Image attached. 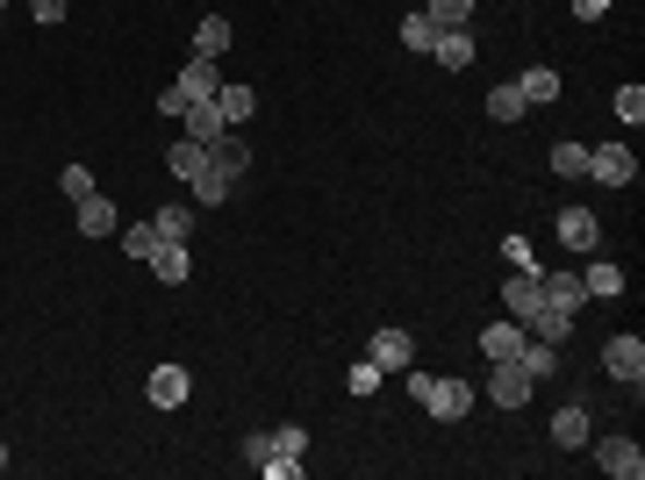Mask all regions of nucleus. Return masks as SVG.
I'll return each mask as SVG.
<instances>
[{"label": "nucleus", "mask_w": 645, "mask_h": 480, "mask_svg": "<svg viewBox=\"0 0 645 480\" xmlns=\"http://www.w3.org/2000/svg\"><path fill=\"white\" fill-rule=\"evenodd\" d=\"M531 395H538V380H531L516 359H488V402H495V409H510V416H516Z\"/></svg>", "instance_id": "f257e3e1"}, {"label": "nucleus", "mask_w": 645, "mask_h": 480, "mask_svg": "<svg viewBox=\"0 0 645 480\" xmlns=\"http://www.w3.org/2000/svg\"><path fill=\"white\" fill-rule=\"evenodd\" d=\"M581 180L631 187V180H638V158H631V144H588V172H581Z\"/></svg>", "instance_id": "f03ea898"}, {"label": "nucleus", "mask_w": 645, "mask_h": 480, "mask_svg": "<svg viewBox=\"0 0 645 480\" xmlns=\"http://www.w3.org/2000/svg\"><path fill=\"white\" fill-rule=\"evenodd\" d=\"M603 373L624 380V387H645V344L631 337V330H617V337L603 344Z\"/></svg>", "instance_id": "7ed1b4c3"}, {"label": "nucleus", "mask_w": 645, "mask_h": 480, "mask_svg": "<svg viewBox=\"0 0 645 480\" xmlns=\"http://www.w3.org/2000/svg\"><path fill=\"white\" fill-rule=\"evenodd\" d=\"M424 409L438 416V423H459V416L474 409V387H466V380H438V373H430V387H424Z\"/></svg>", "instance_id": "20e7f679"}, {"label": "nucleus", "mask_w": 645, "mask_h": 480, "mask_svg": "<svg viewBox=\"0 0 645 480\" xmlns=\"http://www.w3.org/2000/svg\"><path fill=\"white\" fill-rule=\"evenodd\" d=\"M538 301H545L538 273H531V266H510V287H502V309H510V323H531V316H538Z\"/></svg>", "instance_id": "39448f33"}, {"label": "nucleus", "mask_w": 645, "mask_h": 480, "mask_svg": "<svg viewBox=\"0 0 645 480\" xmlns=\"http://www.w3.org/2000/svg\"><path fill=\"white\" fill-rule=\"evenodd\" d=\"M588 445H595V438H588ZM595 466H603L610 480H638L645 473V452L631 445V438H603V445H595Z\"/></svg>", "instance_id": "423d86ee"}, {"label": "nucleus", "mask_w": 645, "mask_h": 480, "mask_svg": "<svg viewBox=\"0 0 645 480\" xmlns=\"http://www.w3.org/2000/svg\"><path fill=\"white\" fill-rule=\"evenodd\" d=\"M366 359H374L380 373H402V366L416 359V337H409V330H374V337H366Z\"/></svg>", "instance_id": "0eeeda50"}, {"label": "nucleus", "mask_w": 645, "mask_h": 480, "mask_svg": "<svg viewBox=\"0 0 645 480\" xmlns=\"http://www.w3.org/2000/svg\"><path fill=\"white\" fill-rule=\"evenodd\" d=\"M194 395V380H187V366H158L151 380H144V402L151 409H180V402Z\"/></svg>", "instance_id": "6e6552de"}, {"label": "nucleus", "mask_w": 645, "mask_h": 480, "mask_svg": "<svg viewBox=\"0 0 645 480\" xmlns=\"http://www.w3.org/2000/svg\"><path fill=\"white\" fill-rule=\"evenodd\" d=\"M172 86H180L187 101H216V94H222V65H216V58H187Z\"/></svg>", "instance_id": "1a4fd4ad"}, {"label": "nucleus", "mask_w": 645, "mask_h": 480, "mask_svg": "<svg viewBox=\"0 0 645 480\" xmlns=\"http://www.w3.org/2000/svg\"><path fill=\"white\" fill-rule=\"evenodd\" d=\"M560 244L567 251H595V244H603V223H595V208H560Z\"/></svg>", "instance_id": "9d476101"}, {"label": "nucleus", "mask_w": 645, "mask_h": 480, "mask_svg": "<svg viewBox=\"0 0 645 480\" xmlns=\"http://www.w3.org/2000/svg\"><path fill=\"white\" fill-rule=\"evenodd\" d=\"M80 208V237H115V201H108V194H86V201H72Z\"/></svg>", "instance_id": "9b49d317"}, {"label": "nucleus", "mask_w": 645, "mask_h": 480, "mask_svg": "<svg viewBox=\"0 0 645 480\" xmlns=\"http://www.w3.org/2000/svg\"><path fill=\"white\" fill-rule=\"evenodd\" d=\"M538 287H545V301H552V309H567V316L588 309V287H581L574 273H538Z\"/></svg>", "instance_id": "f8f14e48"}, {"label": "nucleus", "mask_w": 645, "mask_h": 480, "mask_svg": "<svg viewBox=\"0 0 645 480\" xmlns=\"http://www.w3.org/2000/svg\"><path fill=\"white\" fill-rule=\"evenodd\" d=\"M595 438V423H588V409H581V402H567L560 416H552V445H567V452H581Z\"/></svg>", "instance_id": "ddd939ff"}, {"label": "nucleus", "mask_w": 645, "mask_h": 480, "mask_svg": "<svg viewBox=\"0 0 645 480\" xmlns=\"http://www.w3.org/2000/svg\"><path fill=\"white\" fill-rule=\"evenodd\" d=\"M144 266H151V273L166 280V287H180V280L194 273V258H187V244H166V237H158V251L144 258Z\"/></svg>", "instance_id": "4468645a"}, {"label": "nucleus", "mask_w": 645, "mask_h": 480, "mask_svg": "<svg viewBox=\"0 0 645 480\" xmlns=\"http://www.w3.org/2000/svg\"><path fill=\"white\" fill-rule=\"evenodd\" d=\"M430 58H438L445 72H466V65H474V36H466V29H438V51H430Z\"/></svg>", "instance_id": "2eb2a0df"}, {"label": "nucleus", "mask_w": 645, "mask_h": 480, "mask_svg": "<svg viewBox=\"0 0 645 480\" xmlns=\"http://www.w3.org/2000/svg\"><path fill=\"white\" fill-rule=\"evenodd\" d=\"M151 230H158L166 244H187V237H194V208H187V201H166V208L151 216Z\"/></svg>", "instance_id": "dca6fc26"}, {"label": "nucleus", "mask_w": 645, "mask_h": 480, "mask_svg": "<svg viewBox=\"0 0 645 480\" xmlns=\"http://www.w3.org/2000/svg\"><path fill=\"white\" fill-rule=\"evenodd\" d=\"M524 337H545V344H560V337H574V316H567V309H552V301H538V316L524 323Z\"/></svg>", "instance_id": "f3484780"}, {"label": "nucleus", "mask_w": 645, "mask_h": 480, "mask_svg": "<svg viewBox=\"0 0 645 480\" xmlns=\"http://www.w3.org/2000/svg\"><path fill=\"white\" fill-rule=\"evenodd\" d=\"M166 165H172V180H194V172H208L216 165V158H208V144H194V137H180L166 151Z\"/></svg>", "instance_id": "a211bd4d"}, {"label": "nucleus", "mask_w": 645, "mask_h": 480, "mask_svg": "<svg viewBox=\"0 0 645 480\" xmlns=\"http://www.w3.org/2000/svg\"><path fill=\"white\" fill-rule=\"evenodd\" d=\"M180 122H187V137H194V144H216L222 130H230V122H222V108H216V101H194V108H187V115H180Z\"/></svg>", "instance_id": "6ab92c4d"}, {"label": "nucleus", "mask_w": 645, "mask_h": 480, "mask_svg": "<svg viewBox=\"0 0 645 480\" xmlns=\"http://www.w3.org/2000/svg\"><path fill=\"white\" fill-rule=\"evenodd\" d=\"M516 94H524L531 108H545V101H560V72H552V65H531L524 79H516Z\"/></svg>", "instance_id": "aec40b11"}, {"label": "nucleus", "mask_w": 645, "mask_h": 480, "mask_svg": "<svg viewBox=\"0 0 645 480\" xmlns=\"http://www.w3.org/2000/svg\"><path fill=\"white\" fill-rule=\"evenodd\" d=\"M581 287H588V301H617V294H624V273H617L610 258H595L588 273H581Z\"/></svg>", "instance_id": "412c9836"}, {"label": "nucleus", "mask_w": 645, "mask_h": 480, "mask_svg": "<svg viewBox=\"0 0 645 480\" xmlns=\"http://www.w3.org/2000/svg\"><path fill=\"white\" fill-rule=\"evenodd\" d=\"M208 158H216V165H222V172H230V180H238V172H244V165H252V144H244V137H238V130H222V137H216V144H208Z\"/></svg>", "instance_id": "4be33fe9"}, {"label": "nucleus", "mask_w": 645, "mask_h": 480, "mask_svg": "<svg viewBox=\"0 0 645 480\" xmlns=\"http://www.w3.org/2000/svg\"><path fill=\"white\" fill-rule=\"evenodd\" d=\"M187 187H194V208H222V201H230V172L208 165V172H194Z\"/></svg>", "instance_id": "5701e85b"}, {"label": "nucleus", "mask_w": 645, "mask_h": 480, "mask_svg": "<svg viewBox=\"0 0 645 480\" xmlns=\"http://www.w3.org/2000/svg\"><path fill=\"white\" fill-rule=\"evenodd\" d=\"M488 115H495V122H524V115H531V101H524V94H516V79L488 86Z\"/></svg>", "instance_id": "b1692460"}, {"label": "nucleus", "mask_w": 645, "mask_h": 480, "mask_svg": "<svg viewBox=\"0 0 645 480\" xmlns=\"http://www.w3.org/2000/svg\"><path fill=\"white\" fill-rule=\"evenodd\" d=\"M230 51V15H202V29H194V58H222Z\"/></svg>", "instance_id": "393cba45"}, {"label": "nucleus", "mask_w": 645, "mask_h": 480, "mask_svg": "<svg viewBox=\"0 0 645 480\" xmlns=\"http://www.w3.org/2000/svg\"><path fill=\"white\" fill-rule=\"evenodd\" d=\"M216 108H222V122H230V130H238V122H252V108H258V94H252V86H230V79H222V94H216Z\"/></svg>", "instance_id": "a878e982"}, {"label": "nucleus", "mask_w": 645, "mask_h": 480, "mask_svg": "<svg viewBox=\"0 0 645 480\" xmlns=\"http://www.w3.org/2000/svg\"><path fill=\"white\" fill-rule=\"evenodd\" d=\"M516 344H524V323H488L480 330V352H488V359H516Z\"/></svg>", "instance_id": "bb28decb"}, {"label": "nucleus", "mask_w": 645, "mask_h": 480, "mask_svg": "<svg viewBox=\"0 0 645 480\" xmlns=\"http://www.w3.org/2000/svg\"><path fill=\"white\" fill-rule=\"evenodd\" d=\"M402 44H409V51H424V58H430V51H438V22H430L424 8H416V15H402Z\"/></svg>", "instance_id": "cd10ccee"}, {"label": "nucleus", "mask_w": 645, "mask_h": 480, "mask_svg": "<svg viewBox=\"0 0 645 480\" xmlns=\"http://www.w3.org/2000/svg\"><path fill=\"white\" fill-rule=\"evenodd\" d=\"M424 15L438 22V29H466V22H474V0H424Z\"/></svg>", "instance_id": "c85d7f7f"}, {"label": "nucleus", "mask_w": 645, "mask_h": 480, "mask_svg": "<svg viewBox=\"0 0 645 480\" xmlns=\"http://www.w3.org/2000/svg\"><path fill=\"white\" fill-rule=\"evenodd\" d=\"M552 172H560V180H581V172H588V144H552Z\"/></svg>", "instance_id": "c756f323"}, {"label": "nucleus", "mask_w": 645, "mask_h": 480, "mask_svg": "<svg viewBox=\"0 0 645 480\" xmlns=\"http://www.w3.org/2000/svg\"><path fill=\"white\" fill-rule=\"evenodd\" d=\"M617 122H624V130L645 122V86H617Z\"/></svg>", "instance_id": "7c9ffc66"}, {"label": "nucleus", "mask_w": 645, "mask_h": 480, "mask_svg": "<svg viewBox=\"0 0 645 480\" xmlns=\"http://www.w3.org/2000/svg\"><path fill=\"white\" fill-rule=\"evenodd\" d=\"M122 251H130L136 266H144V258L158 251V230H151V223H130V230H122Z\"/></svg>", "instance_id": "2f4dec72"}, {"label": "nucleus", "mask_w": 645, "mask_h": 480, "mask_svg": "<svg viewBox=\"0 0 645 480\" xmlns=\"http://www.w3.org/2000/svg\"><path fill=\"white\" fill-rule=\"evenodd\" d=\"M58 187H65V201H86V194H101L86 165H65V172H58Z\"/></svg>", "instance_id": "473e14b6"}, {"label": "nucleus", "mask_w": 645, "mask_h": 480, "mask_svg": "<svg viewBox=\"0 0 645 480\" xmlns=\"http://www.w3.org/2000/svg\"><path fill=\"white\" fill-rule=\"evenodd\" d=\"M272 452H288V459H302V452H308V430H302V423H280V430H272Z\"/></svg>", "instance_id": "72a5a7b5"}, {"label": "nucleus", "mask_w": 645, "mask_h": 480, "mask_svg": "<svg viewBox=\"0 0 645 480\" xmlns=\"http://www.w3.org/2000/svg\"><path fill=\"white\" fill-rule=\"evenodd\" d=\"M380 380H388V373H380V366H374V359H358V366H352V395H374Z\"/></svg>", "instance_id": "f704fd0d"}, {"label": "nucleus", "mask_w": 645, "mask_h": 480, "mask_svg": "<svg viewBox=\"0 0 645 480\" xmlns=\"http://www.w3.org/2000/svg\"><path fill=\"white\" fill-rule=\"evenodd\" d=\"M258 473H266V480H302V459H288V452H272V459L258 466Z\"/></svg>", "instance_id": "c9c22d12"}, {"label": "nucleus", "mask_w": 645, "mask_h": 480, "mask_svg": "<svg viewBox=\"0 0 645 480\" xmlns=\"http://www.w3.org/2000/svg\"><path fill=\"white\" fill-rule=\"evenodd\" d=\"M244 459H252V466L272 459V430H252V438H244Z\"/></svg>", "instance_id": "e433bc0d"}, {"label": "nucleus", "mask_w": 645, "mask_h": 480, "mask_svg": "<svg viewBox=\"0 0 645 480\" xmlns=\"http://www.w3.org/2000/svg\"><path fill=\"white\" fill-rule=\"evenodd\" d=\"M187 108H194V101H187V94H180V86H166V94H158V115H172V122H180V115H187Z\"/></svg>", "instance_id": "4c0bfd02"}, {"label": "nucleus", "mask_w": 645, "mask_h": 480, "mask_svg": "<svg viewBox=\"0 0 645 480\" xmlns=\"http://www.w3.org/2000/svg\"><path fill=\"white\" fill-rule=\"evenodd\" d=\"M36 22L51 29V22H65V0H36Z\"/></svg>", "instance_id": "58836bf2"}, {"label": "nucleus", "mask_w": 645, "mask_h": 480, "mask_svg": "<svg viewBox=\"0 0 645 480\" xmlns=\"http://www.w3.org/2000/svg\"><path fill=\"white\" fill-rule=\"evenodd\" d=\"M574 15L581 22H603V15H610V0H574Z\"/></svg>", "instance_id": "ea45409f"}, {"label": "nucleus", "mask_w": 645, "mask_h": 480, "mask_svg": "<svg viewBox=\"0 0 645 480\" xmlns=\"http://www.w3.org/2000/svg\"><path fill=\"white\" fill-rule=\"evenodd\" d=\"M0 473H8V445H0Z\"/></svg>", "instance_id": "a19ab883"}, {"label": "nucleus", "mask_w": 645, "mask_h": 480, "mask_svg": "<svg viewBox=\"0 0 645 480\" xmlns=\"http://www.w3.org/2000/svg\"><path fill=\"white\" fill-rule=\"evenodd\" d=\"M0 8H8V0H0Z\"/></svg>", "instance_id": "79ce46f5"}]
</instances>
